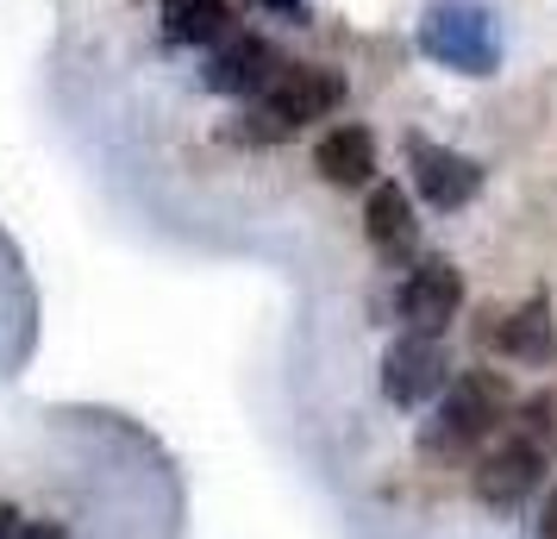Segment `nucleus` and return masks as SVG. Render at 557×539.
I'll list each match as a JSON object with an SVG mask.
<instances>
[{
	"mask_svg": "<svg viewBox=\"0 0 557 539\" xmlns=\"http://www.w3.org/2000/svg\"><path fill=\"white\" fill-rule=\"evenodd\" d=\"M502 414H507V383L495 370H457L451 389L438 395V414L420 433V452L426 458H463L470 445H482L502 427Z\"/></svg>",
	"mask_w": 557,
	"mask_h": 539,
	"instance_id": "obj_2",
	"label": "nucleus"
},
{
	"mask_svg": "<svg viewBox=\"0 0 557 539\" xmlns=\"http://www.w3.org/2000/svg\"><path fill=\"white\" fill-rule=\"evenodd\" d=\"M232 26L226 0H163V32L176 45H220Z\"/></svg>",
	"mask_w": 557,
	"mask_h": 539,
	"instance_id": "obj_12",
	"label": "nucleus"
},
{
	"mask_svg": "<svg viewBox=\"0 0 557 539\" xmlns=\"http://www.w3.org/2000/svg\"><path fill=\"white\" fill-rule=\"evenodd\" d=\"M539 477H545V445L527 439V433H507V439H495V445L482 452L476 495L488 502V509H520L532 489H539Z\"/></svg>",
	"mask_w": 557,
	"mask_h": 539,
	"instance_id": "obj_8",
	"label": "nucleus"
},
{
	"mask_svg": "<svg viewBox=\"0 0 557 539\" xmlns=\"http://www.w3.org/2000/svg\"><path fill=\"white\" fill-rule=\"evenodd\" d=\"M457 314H463V270H457L451 257H426V264H413L401 283V327L407 333H432L445 339Z\"/></svg>",
	"mask_w": 557,
	"mask_h": 539,
	"instance_id": "obj_6",
	"label": "nucleus"
},
{
	"mask_svg": "<svg viewBox=\"0 0 557 539\" xmlns=\"http://www.w3.org/2000/svg\"><path fill=\"white\" fill-rule=\"evenodd\" d=\"M313 170L332 182V188H370L376 182V138L363 126H332L320 145H313Z\"/></svg>",
	"mask_w": 557,
	"mask_h": 539,
	"instance_id": "obj_9",
	"label": "nucleus"
},
{
	"mask_svg": "<svg viewBox=\"0 0 557 539\" xmlns=\"http://www.w3.org/2000/svg\"><path fill=\"white\" fill-rule=\"evenodd\" d=\"M263 7H270L276 20H295V26L307 20V0H263Z\"/></svg>",
	"mask_w": 557,
	"mask_h": 539,
	"instance_id": "obj_14",
	"label": "nucleus"
},
{
	"mask_svg": "<svg viewBox=\"0 0 557 539\" xmlns=\"http://www.w3.org/2000/svg\"><path fill=\"white\" fill-rule=\"evenodd\" d=\"M539 539H557V489H552V502H545V520H539Z\"/></svg>",
	"mask_w": 557,
	"mask_h": 539,
	"instance_id": "obj_15",
	"label": "nucleus"
},
{
	"mask_svg": "<svg viewBox=\"0 0 557 539\" xmlns=\"http://www.w3.org/2000/svg\"><path fill=\"white\" fill-rule=\"evenodd\" d=\"M451 352H445V339L432 333H401L388 352H382V395L395 402V408H420V402H438L445 389H451Z\"/></svg>",
	"mask_w": 557,
	"mask_h": 539,
	"instance_id": "obj_4",
	"label": "nucleus"
},
{
	"mask_svg": "<svg viewBox=\"0 0 557 539\" xmlns=\"http://www.w3.org/2000/svg\"><path fill=\"white\" fill-rule=\"evenodd\" d=\"M345 107V76L326 63H288L263 95H257V126H238V138H288Z\"/></svg>",
	"mask_w": 557,
	"mask_h": 539,
	"instance_id": "obj_3",
	"label": "nucleus"
},
{
	"mask_svg": "<svg viewBox=\"0 0 557 539\" xmlns=\"http://www.w3.org/2000/svg\"><path fill=\"white\" fill-rule=\"evenodd\" d=\"M488 345H495L502 358L545 364V358H552V345H557L552 302H545V295H532V302H520V308L507 314V320H495V327H488Z\"/></svg>",
	"mask_w": 557,
	"mask_h": 539,
	"instance_id": "obj_10",
	"label": "nucleus"
},
{
	"mask_svg": "<svg viewBox=\"0 0 557 539\" xmlns=\"http://www.w3.org/2000/svg\"><path fill=\"white\" fill-rule=\"evenodd\" d=\"M282 70H288V63H282V51L270 38H257V32H226V38L213 45V57H207V88H213V95L257 101Z\"/></svg>",
	"mask_w": 557,
	"mask_h": 539,
	"instance_id": "obj_7",
	"label": "nucleus"
},
{
	"mask_svg": "<svg viewBox=\"0 0 557 539\" xmlns=\"http://www.w3.org/2000/svg\"><path fill=\"white\" fill-rule=\"evenodd\" d=\"M513 433L552 445V433H557V402L552 395H527V402H520V420H513Z\"/></svg>",
	"mask_w": 557,
	"mask_h": 539,
	"instance_id": "obj_13",
	"label": "nucleus"
},
{
	"mask_svg": "<svg viewBox=\"0 0 557 539\" xmlns=\"http://www.w3.org/2000/svg\"><path fill=\"white\" fill-rule=\"evenodd\" d=\"M363 232H370V245H376V252H407V245H413V232H420L407 188L376 182V188H370V201H363Z\"/></svg>",
	"mask_w": 557,
	"mask_h": 539,
	"instance_id": "obj_11",
	"label": "nucleus"
},
{
	"mask_svg": "<svg viewBox=\"0 0 557 539\" xmlns=\"http://www.w3.org/2000/svg\"><path fill=\"white\" fill-rule=\"evenodd\" d=\"M420 51L457 76H495L502 63V26L488 0H426L420 13Z\"/></svg>",
	"mask_w": 557,
	"mask_h": 539,
	"instance_id": "obj_1",
	"label": "nucleus"
},
{
	"mask_svg": "<svg viewBox=\"0 0 557 539\" xmlns=\"http://www.w3.org/2000/svg\"><path fill=\"white\" fill-rule=\"evenodd\" d=\"M13 539H63V527H45V520H38V527H20Z\"/></svg>",
	"mask_w": 557,
	"mask_h": 539,
	"instance_id": "obj_16",
	"label": "nucleus"
},
{
	"mask_svg": "<svg viewBox=\"0 0 557 539\" xmlns=\"http://www.w3.org/2000/svg\"><path fill=\"white\" fill-rule=\"evenodd\" d=\"M407 170H413V188L420 201L438 207V213H457L482 195V163L476 157L451 151V145H432V138H407Z\"/></svg>",
	"mask_w": 557,
	"mask_h": 539,
	"instance_id": "obj_5",
	"label": "nucleus"
}]
</instances>
